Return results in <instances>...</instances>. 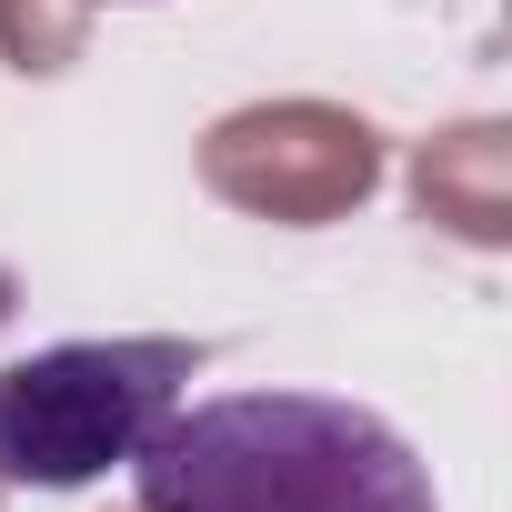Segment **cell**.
Returning a JSON list of instances; mask_svg holds the SVG:
<instances>
[{"label":"cell","instance_id":"cell-1","mask_svg":"<svg viewBox=\"0 0 512 512\" xmlns=\"http://www.w3.org/2000/svg\"><path fill=\"white\" fill-rule=\"evenodd\" d=\"M141 512H442L432 462L342 392H211L131 452Z\"/></svg>","mask_w":512,"mask_h":512},{"label":"cell","instance_id":"cell-2","mask_svg":"<svg viewBox=\"0 0 512 512\" xmlns=\"http://www.w3.org/2000/svg\"><path fill=\"white\" fill-rule=\"evenodd\" d=\"M191 372L201 342L181 332H111V342H51L0 362V482L81 492L101 472H131V452L181 412Z\"/></svg>","mask_w":512,"mask_h":512}]
</instances>
